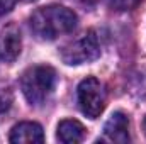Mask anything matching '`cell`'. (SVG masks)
I'll list each match as a JSON object with an SVG mask.
<instances>
[{
  "label": "cell",
  "instance_id": "6da1fadb",
  "mask_svg": "<svg viewBox=\"0 0 146 144\" xmlns=\"http://www.w3.org/2000/svg\"><path fill=\"white\" fill-rule=\"evenodd\" d=\"M29 24L36 37L42 41H53L63 34L72 32L76 27V15L66 7L48 5L37 9L31 15Z\"/></svg>",
  "mask_w": 146,
  "mask_h": 144
},
{
  "label": "cell",
  "instance_id": "7c38bea8",
  "mask_svg": "<svg viewBox=\"0 0 146 144\" xmlns=\"http://www.w3.org/2000/svg\"><path fill=\"white\" fill-rule=\"evenodd\" d=\"M26 2H36V0H26Z\"/></svg>",
  "mask_w": 146,
  "mask_h": 144
},
{
  "label": "cell",
  "instance_id": "8992f818",
  "mask_svg": "<svg viewBox=\"0 0 146 144\" xmlns=\"http://www.w3.org/2000/svg\"><path fill=\"white\" fill-rule=\"evenodd\" d=\"M104 137L109 143L126 144L131 141L129 137V120L122 112H114L104 126Z\"/></svg>",
  "mask_w": 146,
  "mask_h": 144
},
{
  "label": "cell",
  "instance_id": "52a82bcc",
  "mask_svg": "<svg viewBox=\"0 0 146 144\" xmlns=\"http://www.w3.org/2000/svg\"><path fill=\"white\" fill-rule=\"evenodd\" d=\"M44 141L42 127L36 122H21L10 131V143L34 144Z\"/></svg>",
  "mask_w": 146,
  "mask_h": 144
},
{
  "label": "cell",
  "instance_id": "ba28073f",
  "mask_svg": "<svg viewBox=\"0 0 146 144\" xmlns=\"http://www.w3.org/2000/svg\"><path fill=\"white\" fill-rule=\"evenodd\" d=\"M56 137H58L60 143H65V144L80 143V141H83V137H85V127H83L78 120H73V119L61 120L60 126H58Z\"/></svg>",
  "mask_w": 146,
  "mask_h": 144
},
{
  "label": "cell",
  "instance_id": "3957f363",
  "mask_svg": "<svg viewBox=\"0 0 146 144\" xmlns=\"http://www.w3.org/2000/svg\"><path fill=\"white\" fill-rule=\"evenodd\" d=\"M106 102H107L106 88L97 78L94 76L85 78L78 85V105L87 117L97 119L104 112Z\"/></svg>",
  "mask_w": 146,
  "mask_h": 144
},
{
  "label": "cell",
  "instance_id": "8fae6325",
  "mask_svg": "<svg viewBox=\"0 0 146 144\" xmlns=\"http://www.w3.org/2000/svg\"><path fill=\"white\" fill-rule=\"evenodd\" d=\"M143 131H145V134H146V117H145V120H143Z\"/></svg>",
  "mask_w": 146,
  "mask_h": 144
},
{
  "label": "cell",
  "instance_id": "7a4b0ae2",
  "mask_svg": "<svg viewBox=\"0 0 146 144\" xmlns=\"http://www.w3.org/2000/svg\"><path fill=\"white\" fill-rule=\"evenodd\" d=\"M56 85V71L51 66H33L22 75L21 88L29 104L41 105L53 93Z\"/></svg>",
  "mask_w": 146,
  "mask_h": 144
},
{
  "label": "cell",
  "instance_id": "5b68a950",
  "mask_svg": "<svg viewBox=\"0 0 146 144\" xmlns=\"http://www.w3.org/2000/svg\"><path fill=\"white\" fill-rule=\"evenodd\" d=\"M22 39L17 26L7 24L0 27V59L14 61L21 54Z\"/></svg>",
  "mask_w": 146,
  "mask_h": 144
},
{
  "label": "cell",
  "instance_id": "30bf717a",
  "mask_svg": "<svg viewBox=\"0 0 146 144\" xmlns=\"http://www.w3.org/2000/svg\"><path fill=\"white\" fill-rule=\"evenodd\" d=\"M15 5V0H0V15H5L7 12H10Z\"/></svg>",
  "mask_w": 146,
  "mask_h": 144
},
{
  "label": "cell",
  "instance_id": "9c48e42d",
  "mask_svg": "<svg viewBox=\"0 0 146 144\" xmlns=\"http://www.w3.org/2000/svg\"><path fill=\"white\" fill-rule=\"evenodd\" d=\"M141 0H109V5L115 10H131L139 5Z\"/></svg>",
  "mask_w": 146,
  "mask_h": 144
},
{
  "label": "cell",
  "instance_id": "277c9868",
  "mask_svg": "<svg viewBox=\"0 0 146 144\" xmlns=\"http://www.w3.org/2000/svg\"><path fill=\"white\" fill-rule=\"evenodd\" d=\"M99 56H100V44H99V37L95 36L94 31H88L80 39L65 46V49L61 51V58L66 65L90 63L97 59Z\"/></svg>",
  "mask_w": 146,
  "mask_h": 144
}]
</instances>
